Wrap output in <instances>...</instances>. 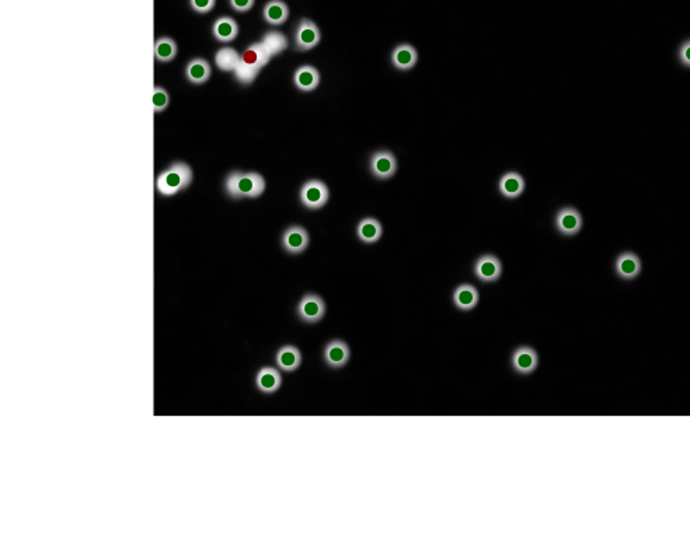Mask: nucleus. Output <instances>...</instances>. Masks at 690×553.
I'll return each instance as SVG.
<instances>
[{"mask_svg": "<svg viewBox=\"0 0 690 553\" xmlns=\"http://www.w3.org/2000/svg\"><path fill=\"white\" fill-rule=\"evenodd\" d=\"M613 269L619 279L624 282H631L640 276L642 271V264L635 252L624 251L616 257Z\"/></svg>", "mask_w": 690, "mask_h": 553, "instance_id": "nucleus-10", "label": "nucleus"}, {"mask_svg": "<svg viewBox=\"0 0 690 553\" xmlns=\"http://www.w3.org/2000/svg\"><path fill=\"white\" fill-rule=\"evenodd\" d=\"M178 54L177 43L170 37H160L155 43V58L160 64H170Z\"/></svg>", "mask_w": 690, "mask_h": 553, "instance_id": "nucleus-24", "label": "nucleus"}, {"mask_svg": "<svg viewBox=\"0 0 690 553\" xmlns=\"http://www.w3.org/2000/svg\"><path fill=\"white\" fill-rule=\"evenodd\" d=\"M511 364L515 373L529 375L539 366V354L532 346H518L512 353Z\"/></svg>", "mask_w": 690, "mask_h": 553, "instance_id": "nucleus-12", "label": "nucleus"}, {"mask_svg": "<svg viewBox=\"0 0 690 553\" xmlns=\"http://www.w3.org/2000/svg\"><path fill=\"white\" fill-rule=\"evenodd\" d=\"M525 187H526L525 178L519 173H515V171L505 173L500 178V182H498L500 194L507 199L519 198L525 192Z\"/></svg>", "mask_w": 690, "mask_h": 553, "instance_id": "nucleus-18", "label": "nucleus"}, {"mask_svg": "<svg viewBox=\"0 0 690 553\" xmlns=\"http://www.w3.org/2000/svg\"><path fill=\"white\" fill-rule=\"evenodd\" d=\"M229 5L237 13H247L254 8L255 0H229Z\"/></svg>", "mask_w": 690, "mask_h": 553, "instance_id": "nucleus-31", "label": "nucleus"}, {"mask_svg": "<svg viewBox=\"0 0 690 553\" xmlns=\"http://www.w3.org/2000/svg\"><path fill=\"white\" fill-rule=\"evenodd\" d=\"M676 58H677V62L686 68V69H690V38L684 40L679 47H677V52H676Z\"/></svg>", "mask_w": 690, "mask_h": 553, "instance_id": "nucleus-30", "label": "nucleus"}, {"mask_svg": "<svg viewBox=\"0 0 690 553\" xmlns=\"http://www.w3.org/2000/svg\"><path fill=\"white\" fill-rule=\"evenodd\" d=\"M310 243L309 233L304 227L293 224L289 226L281 237V245L285 252L290 255H300L303 254Z\"/></svg>", "mask_w": 690, "mask_h": 553, "instance_id": "nucleus-9", "label": "nucleus"}, {"mask_svg": "<svg viewBox=\"0 0 690 553\" xmlns=\"http://www.w3.org/2000/svg\"><path fill=\"white\" fill-rule=\"evenodd\" d=\"M473 272L476 278L484 283L497 282L502 273V264L498 257L493 254H484L477 258L473 265Z\"/></svg>", "mask_w": 690, "mask_h": 553, "instance_id": "nucleus-11", "label": "nucleus"}, {"mask_svg": "<svg viewBox=\"0 0 690 553\" xmlns=\"http://www.w3.org/2000/svg\"><path fill=\"white\" fill-rule=\"evenodd\" d=\"M262 19L269 26H282L289 19V8L282 0H269L262 9Z\"/></svg>", "mask_w": 690, "mask_h": 553, "instance_id": "nucleus-22", "label": "nucleus"}, {"mask_svg": "<svg viewBox=\"0 0 690 553\" xmlns=\"http://www.w3.org/2000/svg\"><path fill=\"white\" fill-rule=\"evenodd\" d=\"M261 43L269 51V54L272 55V58L281 55L289 47V43H288V38L285 37V34H282L281 31H276V30H272V31L265 33L262 36V38H261Z\"/></svg>", "mask_w": 690, "mask_h": 553, "instance_id": "nucleus-26", "label": "nucleus"}, {"mask_svg": "<svg viewBox=\"0 0 690 553\" xmlns=\"http://www.w3.org/2000/svg\"><path fill=\"white\" fill-rule=\"evenodd\" d=\"M194 178L192 168L184 161L171 163L156 178V191L166 198L174 196L187 189Z\"/></svg>", "mask_w": 690, "mask_h": 553, "instance_id": "nucleus-2", "label": "nucleus"}, {"mask_svg": "<svg viewBox=\"0 0 690 553\" xmlns=\"http://www.w3.org/2000/svg\"><path fill=\"white\" fill-rule=\"evenodd\" d=\"M383 236V226L375 217H365L357 226V237L364 244H375Z\"/></svg>", "mask_w": 690, "mask_h": 553, "instance_id": "nucleus-21", "label": "nucleus"}, {"mask_svg": "<svg viewBox=\"0 0 690 553\" xmlns=\"http://www.w3.org/2000/svg\"><path fill=\"white\" fill-rule=\"evenodd\" d=\"M276 367L285 373L296 371L302 364V353L293 345H283L275 353Z\"/></svg>", "mask_w": 690, "mask_h": 553, "instance_id": "nucleus-16", "label": "nucleus"}, {"mask_svg": "<svg viewBox=\"0 0 690 553\" xmlns=\"http://www.w3.org/2000/svg\"><path fill=\"white\" fill-rule=\"evenodd\" d=\"M241 62V55L230 47H225L216 51L215 65L222 72H234V69Z\"/></svg>", "mask_w": 690, "mask_h": 553, "instance_id": "nucleus-25", "label": "nucleus"}, {"mask_svg": "<svg viewBox=\"0 0 690 553\" xmlns=\"http://www.w3.org/2000/svg\"><path fill=\"white\" fill-rule=\"evenodd\" d=\"M216 0H188V5L192 12L198 15H206L213 10Z\"/></svg>", "mask_w": 690, "mask_h": 553, "instance_id": "nucleus-29", "label": "nucleus"}, {"mask_svg": "<svg viewBox=\"0 0 690 553\" xmlns=\"http://www.w3.org/2000/svg\"><path fill=\"white\" fill-rule=\"evenodd\" d=\"M325 311H327V306L324 300L314 293L304 294L296 306L297 318L309 325L321 321L323 317L325 315Z\"/></svg>", "mask_w": 690, "mask_h": 553, "instance_id": "nucleus-5", "label": "nucleus"}, {"mask_svg": "<svg viewBox=\"0 0 690 553\" xmlns=\"http://www.w3.org/2000/svg\"><path fill=\"white\" fill-rule=\"evenodd\" d=\"M351 359V349L347 342L341 339H334L324 346L323 360L325 366L331 370H341L348 364Z\"/></svg>", "mask_w": 690, "mask_h": 553, "instance_id": "nucleus-7", "label": "nucleus"}, {"mask_svg": "<svg viewBox=\"0 0 690 553\" xmlns=\"http://www.w3.org/2000/svg\"><path fill=\"white\" fill-rule=\"evenodd\" d=\"M265 189L267 182L258 173H243L236 170L229 173L223 181L225 194L234 201L257 199Z\"/></svg>", "mask_w": 690, "mask_h": 553, "instance_id": "nucleus-1", "label": "nucleus"}, {"mask_svg": "<svg viewBox=\"0 0 690 553\" xmlns=\"http://www.w3.org/2000/svg\"><path fill=\"white\" fill-rule=\"evenodd\" d=\"M239 36V26L234 19L229 16H222L216 19L212 24V37L222 44H229Z\"/></svg>", "mask_w": 690, "mask_h": 553, "instance_id": "nucleus-20", "label": "nucleus"}, {"mask_svg": "<svg viewBox=\"0 0 690 553\" xmlns=\"http://www.w3.org/2000/svg\"><path fill=\"white\" fill-rule=\"evenodd\" d=\"M584 226L582 215L572 206H564L557 210L554 216V227L564 237L577 236Z\"/></svg>", "mask_w": 690, "mask_h": 553, "instance_id": "nucleus-6", "label": "nucleus"}, {"mask_svg": "<svg viewBox=\"0 0 690 553\" xmlns=\"http://www.w3.org/2000/svg\"><path fill=\"white\" fill-rule=\"evenodd\" d=\"M330 199L328 187L320 180H309L299 191V201L302 206L309 210H318L327 205Z\"/></svg>", "mask_w": 690, "mask_h": 553, "instance_id": "nucleus-3", "label": "nucleus"}, {"mask_svg": "<svg viewBox=\"0 0 690 553\" xmlns=\"http://www.w3.org/2000/svg\"><path fill=\"white\" fill-rule=\"evenodd\" d=\"M295 50L297 52H309L314 50L321 41V33L318 26L310 19H300L296 26L295 36Z\"/></svg>", "mask_w": 690, "mask_h": 553, "instance_id": "nucleus-4", "label": "nucleus"}, {"mask_svg": "<svg viewBox=\"0 0 690 553\" xmlns=\"http://www.w3.org/2000/svg\"><path fill=\"white\" fill-rule=\"evenodd\" d=\"M272 55L269 54V51L265 48V45L262 43H254V44H250L243 55H241V61L247 62L248 65H253L255 68H265L269 61H271Z\"/></svg>", "mask_w": 690, "mask_h": 553, "instance_id": "nucleus-23", "label": "nucleus"}, {"mask_svg": "<svg viewBox=\"0 0 690 553\" xmlns=\"http://www.w3.org/2000/svg\"><path fill=\"white\" fill-rule=\"evenodd\" d=\"M392 65L402 72L411 71L418 62V52L411 44H400L392 52Z\"/></svg>", "mask_w": 690, "mask_h": 553, "instance_id": "nucleus-17", "label": "nucleus"}, {"mask_svg": "<svg viewBox=\"0 0 690 553\" xmlns=\"http://www.w3.org/2000/svg\"><path fill=\"white\" fill-rule=\"evenodd\" d=\"M255 387L260 392L265 395L275 394L282 385V375L279 368L275 367H261L255 374Z\"/></svg>", "mask_w": 690, "mask_h": 553, "instance_id": "nucleus-13", "label": "nucleus"}, {"mask_svg": "<svg viewBox=\"0 0 690 553\" xmlns=\"http://www.w3.org/2000/svg\"><path fill=\"white\" fill-rule=\"evenodd\" d=\"M212 76V66L206 59L194 58L185 66V79L192 86H202L209 82Z\"/></svg>", "mask_w": 690, "mask_h": 553, "instance_id": "nucleus-14", "label": "nucleus"}, {"mask_svg": "<svg viewBox=\"0 0 690 553\" xmlns=\"http://www.w3.org/2000/svg\"><path fill=\"white\" fill-rule=\"evenodd\" d=\"M480 300V294L473 285L463 283L459 285L452 294V301L455 307L460 311H472L477 307Z\"/></svg>", "mask_w": 690, "mask_h": 553, "instance_id": "nucleus-15", "label": "nucleus"}, {"mask_svg": "<svg viewBox=\"0 0 690 553\" xmlns=\"http://www.w3.org/2000/svg\"><path fill=\"white\" fill-rule=\"evenodd\" d=\"M153 108H155V113L159 114V113H163L169 108L170 106V94L166 89H163L162 86H155V90H153Z\"/></svg>", "mask_w": 690, "mask_h": 553, "instance_id": "nucleus-28", "label": "nucleus"}, {"mask_svg": "<svg viewBox=\"0 0 690 553\" xmlns=\"http://www.w3.org/2000/svg\"><path fill=\"white\" fill-rule=\"evenodd\" d=\"M293 85L300 92H313L320 85V73L311 65H302L293 73Z\"/></svg>", "mask_w": 690, "mask_h": 553, "instance_id": "nucleus-19", "label": "nucleus"}, {"mask_svg": "<svg viewBox=\"0 0 690 553\" xmlns=\"http://www.w3.org/2000/svg\"><path fill=\"white\" fill-rule=\"evenodd\" d=\"M369 171L378 180H390L397 171V160L389 150H378L369 159Z\"/></svg>", "mask_w": 690, "mask_h": 553, "instance_id": "nucleus-8", "label": "nucleus"}, {"mask_svg": "<svg viewBox=\"0 0 690 553\" xmlns=\"http://www.w3.org/2000/svg\"><path fill=\"white\" fill-rule=\"evenodd\" d=\"M260 68H255L253 65H248L247 62L241 61L239 64V66L234 69V79L241 85V86H250L251 83H254V80L258 78L260 75Z\"/></svg>", "mask_w": 690, "mask_h": 553, "instance_id": "nucleus-27", "label": "nucleus"}]
</instances>
